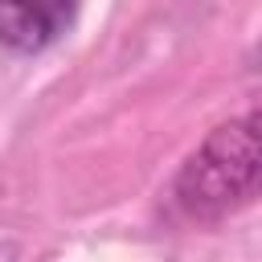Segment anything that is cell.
<instances>
[{
	"instance_id": "obj_1",
	"label": "cell",
	"mask_w": 262,
	"mask_h": 262,
	"mask_svg": "<svg viewBox=\"0 0 262 262\" xmlns=\"http://www.w3.org/2000/svg\"><path fill=\"white\" fill-rule=\"evenodd\" d=\"M262 196V106L201 139L172 180V205L188 221H217Z\"/></svg>"
},
{
	"instance_id": "obj_2",
	"label": "cell",
	"mask_w": 262,
	"mask_h": 262,
	"mask_svg": "<svg viewBox=\"0 0 262 262\" xmlns=\"http://www.w3.org/2000/svg\"><path fill=\"white\" fill-rule=\"evenodd\" d=\"M82 0H0V45L12 53L49 49L78 16Z\"/></svg>"
}]
</instances>
